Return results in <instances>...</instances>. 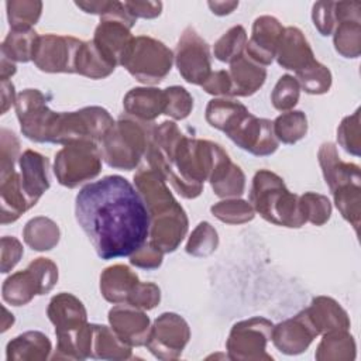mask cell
<instances>
[{"mask_svg":"<svg viewBox=\"0 0 361 361\" xmlns=\"http://www.w3.org/2000/svg\"><path fill=\"white\" fill-rule=\"evenodd\" d=\"M337 141L347 152L355 157L360 155V109H357L354 114L343 118L337 128Z\"/></svg>","mask_w":361,"mask_h":361,"instance_id":"cell-47","label":"cell"},{"mask_svg":"<svg viewBox=\"0 0 361 361\" xmlns=\"http://www.w3.org/2000/svg\"><path fill=\"white\" fill-rule=\"evenodd\" d=\"M283 31L285 27H282L279 20L272 16H261L255 18L251 37L245 45V55L261 66L269 65L276 55Z\"/></svg>","mask_w":361,"mask_h":361,"instance_id":"cell-15","label":"cell"},{"mask_svg":"<svg viewBox=\"0 0 361 361\" xmlns=\"http://www.w3.org/2000/svg\"><path fill=\"white\" fill-rule=\"evenodd\" d=\"M336 1H317L312 8V20L314 27L322 35L333 34L337 21H336Z\"/></svg>","mask_w":361,"mask_h":361,"instance_id":"cell-49","label":"cell"},{"mask_svg":"<svg viewBox=\"0 0 361 361\" xmlns=\"http://www.w3.org/2000/svg\"><path fill=\"white\" fill-rule=\"evenodd\" d=\"M206 121L226 133L240 148L257 157H267L276 151L278 140L274 134L272 121L259 118L248 109L230 99H213L206 106Z\"/></svg>","mask_w":361,"mask_h":361,"instance_id":"cell-3","label":"cell"},{"mask_svg":"<svg viewBox=\"0 0 361 361\" xmlns=\"http://www.w3.org/2000/svg\"><path fill=\"white\" fill-rule=\"evenodd\" d=\"M274 134L283 144H295L307 133V118L300 110H289L282 113L272 121Z\"/></svg>","mask_w":361,"mask_h":361,"instance_id":"cell-36","label":"cell"},{"mask_svg":"<svg viewBox=\"0 0 361 361\" xmlns=\"http://www.w3.org/2000/svg\"><path fill=\"white\" fill-rule=\"evenodd\" d=\"M231 82V97H247L254 94L267 79V69L245 54L230 63L227 71Z\"/></svg>","mask_w":361,"mask_h":361,"instance_id":"cell-26","label":"cell"},{"mask_svg":"<svg viewBox=\"0 0 361 361\" xmlns=\"http://www.w3.org/2000/svg\"><path fill=\"white\" fill-rule=\"evenodd\" d=\"M114 123L109 111L99 106L83 107L78 111L58 113L51 142L61 145L94 142L99 145Z\"/></svg>","mask_w":361,"mask_h":361,"instance_id":"cell-7","label":"cell"},{"mask_svg":"<svg viewBox=\"0 0 361 361\" xmlns=\"http://www.w3.org/2000/svg\"><path fill=\"white\" fill-rule=\"evenodd\" d=\"M334 203L341 216L358 230L361 213V183H348L331 192Z\"/></svg>","mask_w":361,"mask_h":361,"instance_id":"cell-39","label":"cell"},{"mask_svg":"<svg viewBox=\"0 0 361 361\" xmlns=\"http://www.w3.org/2000/svg\"><path fill=\"white\" fill-rule=\"evenodd\" d=\"M275 58L279 66L295 72L300 71L316 59L303 32L296 27L285 28Z\"/></svg>","mask_w":361,"mask_h":361,"instance_id":"cell-22","label":"cell"},{"mask_svg":"<svg viewBox=\"0 0 361 361\" xmlns=\"http://www.w3.org/2000/svg\"><path fill=\"white\" fill-rule=\"evenodd\" d=\"M38 37L34 28L10 30L1 42V55L13 62H30L32 61Z\"/></svg>","mask_w":361,"mask_h":361,"instance_id":"cell-35","label":"cell"},{"mask_svg":"<svg viewBox=\"0 0 361 361\" xmlns=\"http://www.w3.org/2000/svg\"><path fill=\"white\" fill-rule=\"evenodd\" d=\"M305 310L317 334L350 329V319L345 310L331 298L317 296Z\"/></svg>","mask_w":361,"mask_h":361,"instance_id":"cell-25","label":"cell"},{"mask_svg":"<svg viewBox=\"0 0 361 361\" xmlns=\"http://www.w3.org/2000/svg\"><path fill=\"white\" fill-rule=\"evenodd\" d=\"M209 182L219 197H238L244 193L245 176L241 168L231 162L230 157H224L209 178Z\"/></svg>","mask_w":361,"mask_h":361,"instance_id":"cell-29","label":"cell"},{"mask_svg":"<svg viewBox=\"0 0 361 361\" xmlns=\"http://www.w3.org/2000/svg\"><path fill=\"white\" fill-rule=\"evenodd\" d=\"M35 295H44V290L37 274L30 265L24 271L10 275L1 286L3 299L13 306L27 305Z\"/></svg>","mask_w":361,"mask_h":361,"instance_id":"cell-27","label":"cell"},{"mask_svg":"<svg viewBox=\"0 0 361 361\" xmlns=\"http://www.w3.org/2000/svg\"><path fill=\"white\" fill-rule=\"evenodd\" d=\"M316 360H354L355 357V343L348 330H337L324 333L323 338L314 354Z\"/></svg>","mask_w":361,"mask_h":361,"instance_id":"cell-34","label":"cell"},{"mask_svg":"<svg viewBox=\"0 0 361 361\" xmlns=\"http://www.w3.org/2000/svg\"><path fill=\"white\" fill-rule=\"evenodd\" d=\"M190 338L186 320L176 313H162L151 326L147 348L159 360L178 358Z\"/></svg>","mask_w":361,"mask_h":361,"instance_id":"cell-13","label":"cell"},{"mask_svg":"<svg viewBox=\"0 0 361 361\" xmlns=\"http://www.w3.org/2000/svg\"><path fill=\"white\" fill-rule=\"evenodd\" d=\"M173 59L180 76L188 83L202 86L212 73L210 48L192 27L182 32Z\"/></svg>","mask_w":361,"mask_h":361,"instance_id":"cell-12","label":"cell"},{"mask_svg":"<svg viewBox=\"0 0 361 361\" xmlns=\"http://www.w3.org/2000/svg\"><path fill=\"white\" fill-rule=\"evenodd\" d=\"M11 30H30L41 17L42 3L38 0H10L6 3Z\"/></svg>","mask_w":361,"mask_h":361,"instance_id":"cell-40","label":"cell"},{"mask_svg":"<svg viewBox=\"0 0 361 361\" xmlns=\"http://www.w3.org/2000/svg\"><path fill=\"white\" fill-rule=\"evenodd\" d=\"M102 159L94 142L68 144L55 154L54 173L61 185L72 189L96 178L102 171Z\"/></svg>","mask_w":361,"mask_h":361,"instance_id":"cell-9","label":"cell"},{"mask_svg":"<svg viewBox=\"0 0 361 361\" xmlns=\"http://www.w3.org/2000/svg\"><path fill=\"white\" fill-rule=\"evenodd\" d=\"M317 158L330 192L348 183H361L358 165L343 162L333 142L322 144L317 152Z\"/></svg>","mask_w":361,"mask_h":361,"instance_id":"cell-21","label":"cell"},{"mask_svg":"<svg viewBox=\"0 0 361 361\" xmlns=\"http://www.w3.org/2000/svg\"><path fill=\"white\" fill-rule=\"evenodd\" d=\"M116 63L111 62L93 41H82L75 61V73L90 79L107 78L116 69Z\"/></svg>","mask_w":361,"mask_h":361,"instance_id":"cell-31","label":"cell"},{"mask_svg":"<svg viewBox=\"0 0 361 361\" xmlns=\"http://www.w3.org/2000/svg\"><path fill=\"white\" fill-rule=\"evenodd\" d=\"M316 336L317 331L306 310H302L296 316L274 326L271 340L281 353L295 355L303 353Z\"/></svg>","mask_w":361,"mask_h":361,"instance_id":"cell-17","label":"cell"},{"mask_svg":"<svg viewBox=\"0 0 361 361\" xmlns=\"http://www.w3.org/2000/svg\"><path fill=\"white\" fill-rule=\"evenodd\" d=\"M299 203L306 221L323 226L330 219L331 203L326 196L314 192H306L299 196Z\"/></svg>","mask_w":361,"mask_h":361,"instance_id":"cell-44","label":"cell"},{"mask_svg":"<svg viewBox=\"0 0 361 361\" xmlns=\"http://www.w3.org/2000/svg\"><path fill=\"white\" fill-rule=\"evenodd\" d=\"M20 183L30 207L49 189V161L37 151L25 149L18 158Z\"/></svg>","mask_w":361,"mask_h":361,"instance_id":"cell-19","label":"cell"},{"mask_svg":"<svg viewBox=\"0 0 361 361\" xmlns=\"http://www.w3.org/2000/svg\"><path fill=\"white\" fill-rule=\"evenodd\" d=\"M250 204L262 219L276 226L299 228L306 223L299 196L289 192L283 179L268 169L254 175Z\"/></svg>","mask_w":361,"mask_h":361,"instance_id":"cell-4","label":"cell"},{"mask_svg":"<svg viewBox=\"0 0 361 361\" xmlns=\"http://www.w3.org/2000/svg\"><path fill=\"white\" fill-rule=\"evenodd\" d=\"M247 32L243 25H234L227 30L214 44L213 54L220 62L231 63L245 54Z\"/></svg>","mask_w":361,"mask_h":361,"instance_id":"cell-38","label":"cell"},{"mask_svg":"<svg viewBox=\"0 0 361 361\" xmlns=\"http://www.w3.org/2000/svg\"><path fill=\"white\" fill-rule=\"evenodd\" d=\"M138 283L137 274L123 264L111 265L100 275V292L107 302L114 305L128 303Z\"/></svg>","mask_w":361,"mask_h":361,"instance_id":"cell-23","label":"cell"},{"mask_svg":"<svg viewBox=\"0 0 361 361\" xmlns=\"http://www.w3.org/2000/svg\"><path fill=\"white\" fill-rule=\"evenodd\" d=\"M172 62L173 54L164 42L148 35H138L134 37L121 66L138 82L155 85L169 73Z\"/></svg>","mask_w":361,"mask_h":361,"instance_id":"cell-8","label":"cell"},{"mask_svg":"<svg viewBox=\"0 0 361 361\" xmlns=\"http://www.w3.org/2000/svg\"><path fill=\"white\" fill-rule=\"evenodd\" d=\"M217 245L219 235L216 228L210 223L202 221L192 231L186 244V252L193 257H207L216 251Z\"/></svg>","mask_w":361,"mask_h":361,"instance_id":"cell-43","label":"cell"},{"mask_svg":"<svg viewBox=\"0 0 361 361\" xmlns=\"http://www.w3.org/2000/svg\"><path fill=\"white\" fill-rule=\"evenodd\" d=\"M20 141L7 128L0 130V178L14 172V165L20 158Z\"/></svg>","mask_w":361,"mask_h":361,"instance_id":"cell-48","label":"cell"},{"mask_svg":"<svg viewBox=\"0 0 361 361\" xmlns=\"http://www.w3.org/2000/svg\"><path fill=\"white\" fill-rule=\"evenodd\" d=\"M334 48L344 58H358L361 51V20H345L334 28Z\"/></svg>","mask_w":361,"mask_h":361,"instance_id":"cell-37","label":"cell"},{"mask_svg":"<svg viewBox=\"0 0 361 361\" xmlns=\"http://www.w3.org/2000/svg\"><path fill=\"white\" fill-rule=\"evenodd\" d=\"M58 224L44 216H38L27 221L23 230V238L28 247L35 251H49L59 241Z\"/></svg>","mask_w":361,"mask_h":361,"instance_id":"cell-33","label":"cell"},{"mask_svg":"<svg viewBox=\"0 0 361 361\" xmlns=\"http://www.w3.org/2000/svg\"><path fill=\"white\" fill-rule=\"evenodd\" d=\"M14 106L23 135L35 142H51L58 113L47 106L44 93L25 89L17 94Z\"/></svg>","mask_w":361,"mask_h":361,"instance_id":"cell-10","label":"cell"},{"mask_svg":"<svg viewBox=\"0 0 361 361\" xmlns=\"http://www.w3.org/2000/svg\"><path fill=\"white\" fill-rule=\"evenodd\" d=\"M203 90L213 96L231 97V82L227 71H216L212 72L207 80L202 85Z\"/></svg>","mask_w":361,"mask_h":361,"instance_id":"cell-53","label":"cell"},{"mask_svg":"<svg viewBox=\"0 0 361 361\" xmlns=\"http://www.w3.org/2000/svg\"><path fill=\"white\" fill-rule=\"evenodd\" d=\"M188 216L179 204L173 210L149 219V243L159 251L172 252L188 233Z\"/></svg>","mask_w":361,"mask_h":361,"instance_id":"cell-20","label":"cell"},{"mask_svg":"<svg viewBox=\"0 0 361 361\" xmlns=\"http://www.w3.org/2000/svg\"><path fill=\"white\" fill-rule=\"evenodd\" d=\"M165 93V110L164 114L173 120L186 118L193 109V97L182 86H171L164 89Z\"/></svg>","mask_w":361,"mask_h":361,"instance_id":"cell-46","label":"cell"},{"mask_svg":"<svg viewBox=\"0 0 361 361\" xmlns=\"http://www.w3.org/2000/svg\"><path fill=\"white\" fill-rule=\"evenodd\" d=\"M17 68L16 63L13 61H10L8 58L1 55V62H0V80L4 79H10L14 73H16Z\"/></svg>","mask_w":361,"mask_h":361,"instance_id":"cell-57","label":"cell"},{"mask_svg":"<svg viewBox=\"0 0 361 361\" xmlns=\"http://www.w3.org/2000/svg\"><path fill=\"white\" fill-rule=\"evenodd\" d=\"M51 353V341L41 331H25L6 347L7 361H38L47 360Z\"/></svg>","mask_w":361,"mask_h":361,"instance_id":"cell-28","label":"cell"},{"mask_svg":"<svg viewBox=\"0 0 361 361\" xmlns=\"http://www.w3.org/2000/svg\"><path fill=\"white\" fill-rule=\"evenodd\" d=\"M207 6L210 7L212 13L216 16H226L234 11L238 7V1H209Z\"/></svg>","mask_w":361,"mask_h":361,"instance_id":"cell-56","label":"cell"},{"mask_svg":"<svg viewBox=\"0 0 361 361\" xmlns=\"http://www.w3.org/2000/svg\"><path fill=\"white\" fill-rule=\"evenodd\" d=\"M134 186L141 195L149 219L168 213L179 206L166 186V180L149 166H142L134 175Z\"/></svg>","mask_w":361,"mask_h":361,"instance_id":"cell-18","label":"cell"},{"mask_svg":"<svg viewBox=\"0 0 361 361\" xmlns=\"http://www.w3.org/2000/svg\"><path fill=\"white\" fill-rule=\"evenodd\" d=\"M0 251H1V272L7 274L17 265V262L23 257L24 248L16 237L4 235V237H1V250Z\"/></svg>","mask_w":361,"mask_h":361,"instance_id":"cell-52","label":"cell"},{"mask_svg":"<svg viewBox=\"0 0 361 361\" xmlns=\"http://www.w3.org/2000/svg\"><path fill=\"white\" fill-rule=\"evenodd\" d=\"M164 252L147 241L135 252L130 255V262L142 269H155L162 264Z\"/></svg>","mask_w":361,"mask_h":361,"instance_id":"cell-51","label":"cell"},{"mask_svg":"<svg viewBox=\"0 0 361 361\" xmlns=\"http://www.w3.org/2000/svg\"><path fill=\"white\" fill-rule=\"evenodd\" d=\"M75 216L102 259L130 257L149 235L147 206L120 175L85 185L76 195Z\"/></svg>","mask_w":361,"mask_h":361,"instance_id":"cell-1","label":"cell"},{"mask_svg":"<svg viewBox=\"0 0 361 361\" xmlns=\"http://www.w3.org/2000/svg\"><path fill=\"white\" fill-rule=\"evenodd\" d=\"M123 107L126 114L145 123H154L158 116L164 114L165 93L157 87H134L124 96Z\"/></svg>","mask_w":361,"mask_h":361,"instance_id":"cell-24","label":"cell"},{"mask_svg":"<svg viewBox=\"0 0 361 361\" xmlns=\"http://www.w3.org/2000/svg\"><path fill=\"white\" fill-rule=\"evenodd\" d=\"M213 216L227 224H241L254 219L255 212L250 202L231 197L221 200L210 207Z\"/></svg>","mask_w":361,"mask_h":361,"instance_id":"cell-42","label":"cell"},{"mask_svg":"<svg viewBox=\"0 0 361 361\" xmlns=\"http://www.w3.org/2000/svg\"><path fill=\"white\" fill-rule=\"evenodd\" d=\"M80 44L82 41L75 37L56 34L39 35L32 61L42 72L75 73V61Z\"/></svg>","mask_w":361,"mask_h":361,"instance_id":"cell-14","label":"cell"},{"mask_svg":"<svg viewBox=\"0 0 361 361\" xmlns=\"http://www.w3.org/2000/svg\"><path fill=\"white\" fill-rule=\"evenodd\" d=\"M92 353L90 358L102 360H128L131 358V347L124 344L111 327L103 324H92Z\"/></svg>","mask_w":361,"mask_h":361,"instance_id":"cell-32","label":"cell"},{"mask_svg":"<svg viewBox=\"0 0 361 361\" xmlns=\"http://www.w3.org/2000/svg\"><path fill=\"white\" fill-rule=\"evenodd\" d=\"M159 300H161V290L155 283L140 282L135 292L131 295L128 303L126 305H131L142 310H151L159 303Z\"/></svg>","mask_w":361,"mask_h":361,"instance_id":"cell-50","label":"cell"},{"mask_svg":"<svg viewBox=\"0 0 361 361\" xmlns=\"http://www.w3.org/2000/svg\"><path fill=\"white\" fill-rule=\"evenodd\" d=\"M0 111L1 114H4L13 104H16V100H17V94H16V90H14V85L11 80L8 79H4V80H0Z\"/></svg>","mask_w":361,"mask_h":361,"instance_id":"cell-55","label":"cell"},{"mask_svg":"<svg viewBox=\"0 0 361 361\" xmlns=\"http://www.w3.org/2000/svg\"><path fill=\"white\" fill-rule=\"evenodd\" d=\"M300 96V86L292 75H283L276 82L272 93H271V102L272 106L279 111H289L293 109Z\"/></svg>","mask_w":361,"mask_h":361,"instance_id":"cell-45","label":"cell"},{"mask_svg":"<svg viewBox=\"0 0 361 361\" xmlns=\"http://www.w3.org/2000/svg\"><path fill=\"white\" fill-rule=\"evenodd\" d=\"M47 314L55 326L58 338L54 360H79L78 338L82 329L87 324V314L83 303L72 293L61 292L55 295L48 305Z\"/></svg>","mask_w":361,"mask_h":361,"instance_id":"cell-6","label":"cell"},{"mask_svg":"<svg viewBox=\"0 0 361 361\" xmlns=\"http://www.w3.org/2000/svg\"><path fill=\"white\" fill-rule=\"evenodd\" d=\"M295 73L299 86L309 94L327 93L331 86V72L316 59Z\"/></svg>","mask_w":361,"mask_h":361,"instance_id":"cell-41","label":"cell"},{"mask_svg":"<svg viewBox=\"0 0 361 361\" xmlns=\"http://www.w3.org/2000/svg\"><path fill=\"white\" fill-rule=\"evenodd\" d=\"M152 124L128 114L120 116L100 142L103 161L116 169H134L145 158L155 127Z\"/></svg>","mask_w":361,"mask_h":361,"instance_id":"cell-5","label":"cell"},{"mask_svg":"<svg viewBox=\"0 0 361 361\" xmlns=\"http://www.w3.org/2000/svg\"><path fill=\"white\" fill-rule=\"evenodd\" d=\"M0 199H1V224L16 221L30 207L27 197L23 193L20 173L11 172L0 178Z\"/></svg>","mask_w":361,"mask_h":361,"instance_id":"cell-30","label":"cell"},{"mask_svg":"<svg viewBox=\"0 0 361 361\" xmlns=\"http://www.w3.org/2000/svg\"><path fill=\"white\" fill-rule=\"evenodd\" d=\"M109 322L116 336L128 347L145 345L151 326L142 309L118 303L109 310Z\"/></svg>","mask_w":361,"mask_h":361,"instance_id":"cell-16","label":"cell"},{"mask_svg":"<svg viewBox=\"0 0 361 361\" xmlns=\"http://www.w3.org/2000/svg\"><path fill=\"white\" fill-rule=\"evenodd\" d=\"M226 155L219 144L189 138L173 121H164L152 130L145 159L180 196L195 199Z\"/></svg>","mask_w":361,"mask_h":361,"instance_id":"cell-2","label":"cell"},{"mask_svg":"<svg viewBox=\"0 0 361 361\" xmlns=\"http://www.w3.org/2000/svg\"><path fill=\"white\" fill-rule=\"evenodd\" d=\"M128 13L137 18H155L162 11L161 1H124Z\"/></svg>","mask_w":361,"mask_h":361,"instance_id":"cell-54","label":"cell"},{"mask_svg":"<svg viewBox=\"0 0 361 361\" xmlns=\"http://www.w3.org/2000/svg\"><path fill=\"white\" fill-rule=\"evenodd\" d=\"M274 324L264 317H251L233 326L226 347L230 360H272L267 353Z\"/></svg>","mask_w":361,"mask_h":361,"instance_id":"cell-11","label":"cell"},{"mask_svg":"<svg viewBox=\"0 0 361 361\" xmlns=\"http://www.w3.org/2000/svg\"><path fill=\"white\" fill-rule=\"evenodd\" d=\"M3 313H4V317H3V324H1V331H6L13 323H14V317L11 313H8V310L6 307H3Z\"/></svg>","mask_w":361,"mask_h":361,"instance_id":"cell-58","label":"cell"}]
</instances>
